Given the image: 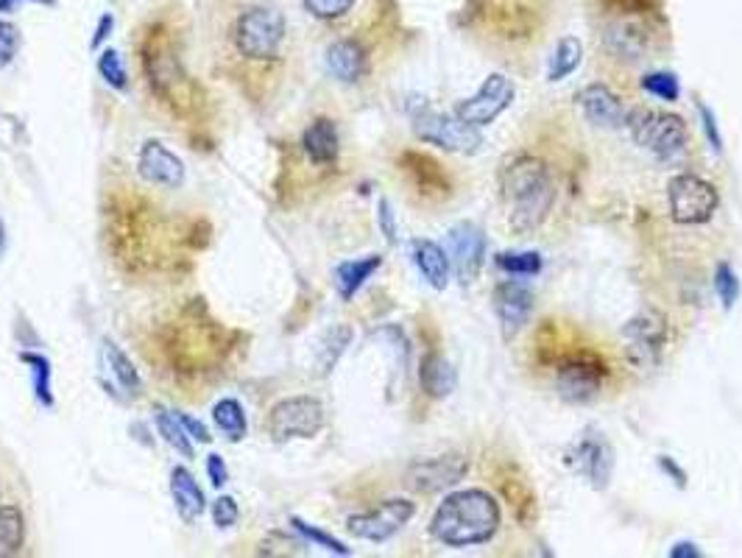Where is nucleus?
Returning a JSON list of instances; mask_svg holds the SVG:
<instances>
[{"label": "nucleus", "mask_w": 742, "mask_h": 558, "mask_svg": "<svg viewBox=\"0 0 742 558\" xmlns=\"http://www.w3.org/2000/svg\"><path fill=\"white\" fill-rule=\"evenodd\" d=\"M565 464L592 489L603 491L614 475V449L598 430H587L567 447Z\"/></svg>", "instance_id": "nucleus-11"}, {"label": "nucleus", "mask_w": 742, "mask_h": 558, "mask_svg": "<svg viewBox=\"0 0 742 558\" xmlns=\"http://www.w3.org/2000/svg\"><path fill=\"white\" fill-rule=\"evenodd\" d=\"M495 265L511 276H539L545 263H541L539 252H500L495 257Z\"/></svg>", "instance_id": "nucleus-34"}, {"label": "nucleus", "mask_w": 742, "mask_h": 558, "mask_svg": "<svg viewBox=\"0 0 742 558\" xmlns=\"http://www.w3.org/2000/svg\"><path fill=\"white\" fill-rule=\"evenodd\" d=\"M18 3H23V0H0V12H14Z\"/></svg>", "instance_id": "nucleus-49"}, {"label": "nucleus", "mask_w": 742, "mask_h": 558, "mask_svg": "<svg viewBox=\"0 0 742 558\" xmlns=\"http://www.w3.org/2000/svg\"><path fill=\"white\" fill-rule=\"evenodd\" d=\"M99 73L101 79L106 81V84L112 87V90H126L129 87V73H126V64H123V57L115 51V48H106V51H101L99 57Z\"/></svg>", "instance_id": "nucleus-38"}, {"label": "nucleus", "mask_w": 742, "mask_h": 558, "mask_svg": "<svg viewBox=\"0 0 742 558\" xmlns=\"http://www.w3.org/2000/svg\"><path fill=\"white\" fill-rule=\"evenodd\" d=\"M112 26H115V18H112V14H104V18L99 20V29H95V37H92L90 45H92V48H99L101 42H104L106 37H110Z\"/></svg>", "instance_id": "nucleus-48"}, {"label": "nucleus", "mask_w": 742, "mask_h": 558, "mask_svg": "<svg viewBox=\"0 0 742 558\" xmlns=\"http://www.w3.org/2000/svg\"><path fill=\"white\" fill-rule=\"evenodd\" d=\"M583 62V42L578 37H565L559 40L556 51L550 57V68H547V79L556 84V81H565L567 75L576 73Z\"/></svg>", "instance_id": "nucleus-29"}, {"label": "nucleus", "mask_w": 742, "mask_h": 558, "mask_svg": "<svg viewBox=\"0 0 742 558\" xmlns=\"http://www.w3.org/2000/svg\"><path fill=\"white\" fill-rule=\"evenodd\" d=\"M606 18L611 20H637V23H653L662 14L659 0H600Z\"/></svg>", "instance_id": "nucleus-28"}, {"label": "nucleus", "mask_w": 742, "mask_h": 558, "mask_svg": "<svg viewBox=\"0 0 742 558\" xmlns=\"http://www.w3.org/2000/svg\"><path fill=\"white\" fill-rule=\"evenodd\" d=\"M352 344V327H346V324H338V327L327 329L322 338V344H318V355H316V368L318 375H329L335 368V363H338V357L344 355L346 346Z\"/></svg>", "instance_id": "nucleus-30"}, {"label": "nucleus", "mask_w": 742, "mask_h": 558, "mask_svg": "<svg viewBox=\"0 0 742 558\" xmlns=\"http://www.w3.org/2000/svg\"><path fill=\"white\" fill-rule=\"evenodd\" d=\"M659 467H662V473L668 475L673 484H679V489H687V473L679 467V464H675L673 458H670V455H659Z\"/></svg>", "instance_id": "nucleus-46"}, {"label": "nucleus", "mask_w": 742, "mask_h": 558, "mask_svg": "<svg viewBox=\"0 0 742 558\" xmlns=\"http://www.w3.org/2000/svg\"><path fill=\"white\" fill-rule=\"evenodd\" d=\"M20 48V31L18 26H12L9 20H0V70L9 68L18 57Z\"/></svg>", "instance_id": "nucleus-40"}, {"label": "nucleus", "mask_w": 742, "mask_h": 558, "mask_svg": "<svg viewBox=\"0 0 742 558\" xmlns=\"http://www.w3.org/2000/svg\"><path fill=\"white\" fill-rule=\"evenodd\" d=\"M235 48L241 57L252 62H271L276 59L285 40V18L274 7H252L237 18Z\"/></svg>", "instance_id": "nucleus-5"}, {"label": "nucleus", "mask_w": 742, "mask_h": 558, "mask_svg": "<svg viewBox=\"0 0 742 558\" xmlns=\"http://www.w3.org/2000/svg\"><path fill=\"white\" fill-rule=\"evenodd\" d=\"M578 106L583 118L598 129H622L628 121V106L609 84H600V81L578 92Z\"/></svg>", "instance_id": "nucleus-18"}, {"label": "nucleus", "mask_w": 742, "mask_h": 558, "mask_svg": "<svg viewBox=\"0 0 742 558\" xmlns=\"http://www.w3.org/2000/svg\"><path fill=\"white\" fill-rule=\"evenodd\" d=\"M171 497H173V508H176L179 519L184 525H193L207 508V500H204V491L199 486V480L193 478L191 469L184 467H173L171 473Z\"/></svg>", "instance_id": "nucleus-22"}, {"label": "nucleus", "mask_w": 742, "mask_h": 558, "mask_svg": "<svg viewBox=\"0 0 742 558\" xmlns=\"http://www.w3.org/2000/svg\"><path fill=\"white\" fill-rule=\"evenodd\" d=\"M714 291H718V300H720V305H723V311H731V307L740 302L742 285H740V276H736L734 265L720 263L718 268H714Z\"/></svg>", "instance_id": "nucleus-37"}, {"label": "nucleus", "mask_w": 742, "mask_h": 558, "mask_svg": "<svg viewBox=\"0 0 742 558\" xmlns=\"http://www.w3.org/2000/svg\"><path fill=\"white\" fill-rule=\"evenodd\" d=\"M138 173L154 187H167V191H176L182 187L184 176V162L173 154L171 149L160 143V140H149V143L140 149L138 156Z\"/></svg>", "instance_id": "nucleus-17"}, {"label": "nucleus", "mask_w": 742, "mask_h": 558, "mask_svg": "<svg viewBox=\"0 0 742 558\" xmlns=\"http://www.w3.org/2000/svg\"><path fill=\"white\" fill-rule=\"evenodd\" d=\"M207 475H210V484L218 486V489L226 484V480H230V469H226L224 458H221L218 453L207 455Z\"/></svg>", "instance_id": "nucleus-44"}, {"label": "nucleus", "mask_w": 742, "mask_h": 558, "mask_svg": "<svg viewBox=\"0 0 742 558\" xmlns=\"http://www.w3.org/2000/svg\"><path fill=\"white\" fill-rule=\"evenodd\" d=\"M670 558H701L703 550L695 545V541H675L673 547L668 550Z\"/></svg>", "instance_id": "nucleus-47"}, {"label": "nucleus", "mask_w": 742, "mask_h": 558, "mask_svg": "<svg viewBox=\"0 0 742 558\" xmlns=\"http://www.w3.org/2000/svg\"><path fill=\"white\" fill-rule=\"evenodd\" d=\"M383 257L380 254H368V257L360 260H344V263L335 268V288H338V296L344 302L355 300L357 291L375 276V271H380Z\"/></svg>", "instance_id": "nucleus-25"}, {"label": "nucleus", "mask_w": 742, "mask_h": 558, "mask_svg": "<svg viewBox=\"0 0 742 558\" xmlns=\"http://www.w3.org/2000/svg\"><path fill=\"white\" fill-rule=\"evenodd\" d=\"M606 381H609V366L589 352L565 357L556 368V392L570 405H587L598 399Z\"/></svg>", "instance_id": "nucleus-9"}, {"label": "nucleus", "mask_w": 742, "mask_h": 558, "mask_svg": "<svg viewBox=\"0 0 742 558\" xmlns=\"http://www.w3.org/2000/svg\"><path fill=\"white\" fill-rule=\"evenodd\" d=\"M302 3H305V12L316 20H338L352 12L357 0H302Z\"/></svg>", "instance_id": "nucleus-39"}, {"label": "nucleus", "mask_w": 742, "mask_h": 558, "mask_svg": "<svg viewBox=\"0 0 742 558\" xmlns=\"http://www.w3.org/2000/svg\"><path fill=\"white\" fill-rule=\"evenodd\" d=\"M670 219L681 226L709 224L720 207V193L712 182L695 173H679L668 184Z\"/></svg>", "instance_id": "nucleus-7"}, {"label": "nucleus", "mask_w": 742, "mask_h": 558, "mask_svg": "<svg viewBox=\"0 0 742 558\" xmlns=\"http://www.w3.org/2000/svg\"><path fill=\"white\" fill-rule=\"evenodd\" d=\"M154 425H156V433L165 438V444H171V447L176 449L179 455H184V458H193L191 436H187V430L182 427V422L176 419V414H167L165 408H156Z\"/></svg>", "instance_id": "nucleus-33"}, {"label": "nucleus", "mask_w": 742, "mask_h": 558, "mask_svg": "<svg viewBox=\"0 0 742 558\" xmlns=\"http://www.w3.org/2000/svg\"><path fill=\"white\" fill-rule=\"evenodd\" d=\"M20 361L31 368V381H34V397L45 408H53V372L51 361L37 352H20Z\"/></svg>", "instance_id": "nucleus-32"}, {"label": "nucleus", "mask_w": 742, "mask_h": 558, "mask_svg": "<svg viewBox=\"0 0 742 558\" xmlns=\"http://www.w3.org/2000/svg\"><path fill=\"white\" fill-rule=\"evenodd\" d=\"M495 313L500 322L502 338H517L525 329V324L533 316V291L522 285L519 280H508L495 288Z\"/></svg>", "instance_id": "nucleus-16"}, {"label": "nucleus", "mask_w": 742, "mask_h": 558, "mask_svg": "<svg viewBox=\"0 0 742 558\" xmlns=\"http://www.w3.org/2000/svg\"><path fill=\"white\" fill-rule=\"evenodd\" d=\"M414 132L421 143L438 145V149L449 151V154H478L480 145H484L478 129L464 123L460 118L427 110V106L414 112Z\"/></svg>", "instance_id": "nucleus-8"}, {"label": "nucleus", "mask_w": 742, "mask_h": 558, "mask_svg": "<svg viewBox=\"0 0 742 558\" xmlns=\"http://www.w3.org/2000/svg\"><path fill=\"white\" fill-rule=\"evenodd\" d=\"M101 355H104V366L106 372H110L112 381H115V386L121 388L126 397H140V394H143V381H140V372L134 368L132 357H129L121 346L112 344V341H104Z\"/></svg>", "instance_id": "nucleus-26"}, {"label": "nucleus", "mask_w": 742, "mask_h": 558, "mask_svg": "<svg viewBox=\"0 0 742 558\" xmlns=\"http://www.w3.org/2000/svg\"><path fill=\"white\" fill-rule=\"evenodd\" d=\"M3 248H7V226L0 221V254H3Z\"/></svg>", "instance_id": "nucleus-50"}, {"label": "nucleus", "mask_w": 742, "mask_h": 558, "mask_svg": "<svg viewBox=\"0 0 742 558\" xmlns=\"http://www.w3.org/2000/svg\"><path fill=\"white\" fill-rule=\"evenodd\" d=\"M469 475V458L464 453H444L436 458L414 460L405 473V480L414 491L421 495H436V491H449Z\"/></svg>", "instance_id": "nucleus-14"}, {"label": "nucleus", "mask_w": 742, "mask_h": 558, "mask_svg": "<svg viewBox=\"0 0 742 558\" xmlns=\"http://www.w3.org/2000/svg\"><path fill=\"white\" fill-rule=\"evenodd\" d=\"M26 545V517L18 506H0V558H12Z\"/></svg>", "instance_id": "nucleus-27"}, {"label": "nucleus", "mask_w": 742, "mask_h": 558, "mask_svg": "<svg viewBox=\"0 0 742 558\" xmlns=\"http://www.w3.org/2000/svg\"><path fill=\"white\" fill-rule=\"evenodd\" d=\"M514 99H517V87H514V81L502 73H491L489 79L480 84V90L475 92V95H469V99L455 104L453 115L460 118L464 123H469V126L486 129L514 104Z\"/></svg>", "instance_id": "nucleus-12"}, {"label": "nucleus", "mask_w": 742, "mask_h": 558, "mask_svg": "<svg viewBox=\"0 0 742 558\" xmlns=\"http://www.w3.org/2000/svg\"><path fill=\"white\" fill-rule=\"evenodd\" d=\"M410 257H414V265L430 288H447L449 280H453V263H449L447 248L438 246L436 241H427V237H416L410 243Z\"/></svg>", "instance_id": "nucleus-21"}, {"label": "nucleus", "mask_w": 742, "mask_h": 558, "mask_svg": "<svg viewBox=\"0 0 742 558\" xmlns=\"http://www.w3.org/2000/svg\"><path fill=\"white\" fill-rule=\"evenodd\" d=\"M698 115H701V126H703V134H707L709 145H712L714 154H720V151H723V134H720V123H718V118H714L712 106L698 104Z\"/></svg>", "instance_id": "nucleus-41"}, {"label": "nucleus", "mask_w": 742, "mask_h": 558, "mask_svg": "<svg viewBox=\"0 0 742 558\" xmlns=\"http://www.w3.org/2000/svg\"><path fill=\"white\" fill-rule=\"evenodd\" d=\"M500 199L508 226L519 235L539 230L556 204L550 168L533 154H517L500 171Z\"/></svg>", "instance_id": "nucleus-2"}, {"label": "nucleus", "mask_w": 742, "mask_h": 558, "mask_svg": "<svg viewBox=\"0 0 742 558\" xmlns=\"http://www.w3.org/2000/svg\"><path fill=\"white\" fill-rule=\"evenodd\" d=\"M291 525H294V530L302 536V539L311 541V547H322V550L333 552V556H352V550L344 545V541L335 539V536H329V534H324V530L316 528V525L305 523V519H299V517H291Z\"/></svg>", "instance_id": "nucleus-35"}, {"label": "nucleus", "mask_w": 742, "mask_h": 558, "mask_svg": "<svg viewBox=\"0 0 742 558\" xmlns=\"http://www.w3.org/2000/svg\"><path fill=\"white\" fill-rule=\"evenodd\" d=\"M324 64H327V73L338 79L340 84H357L368 70V53L360 42L344 37V40H335L327 48Z\"/></svg>", "instance_id": "nucleus-20"}, {"label": "nucleus", "mask_w": 742, "mask_h": 558, "mask_svg": "<svg viewBox=\"0 0 742 558\" xmlns=\"http://www.w3.org/2000/svg\"><path fill=\"white\" fill-rule=\"evenodd\" d=\"M626 126L631 129V138L637 145H642L648 154L659 156V160H673L690 143V129H687L684 118L673 115V112L659 110H631L628 112Z\"/></svg>", "instance_id": "nucleus-4"}, {"label": "nucleus", "mask_w": 742, "mask_h": 558, "mask_svg": "<svg viewBox=\"0 0 742 558\" xmlns=\"http://www.w3.org/2000/svg\"><path fill=\"white\" fill-rule=\"evenodd\" d=\"M447 254L460 285L475 283L486 260V235L480 226L460 221L447 232Z\"/></svg>", "instance_id": "nucleus-15"}, {"label": "nucleus", "mask_w": 742, "mask_h": 558, "mask_svg": "<svg viewBox=\"0 0 742 558\" xmlns=\"http://www.w3.org/2000/svg\"><path fill=\"white\" fill-rule=\"evenodd\" d=\"M642 90L648 92V95H653V99L668 101V104H673V101L681 99L679 75L668 73V70H653V73L644 75Z\"/></svg>", "instance_id": "nucleus-36"}, {"label": "nucleus", "mask_w": 742, "mask_h": 558, "mask_svg": "<svg viewBox=\"0 0 742 558\" xmlns=\"http://www.w3.org/2000/svg\"><path fill=\"white\" fill-rule=\"evenodd\" d=\"M176 419L182 422V427L187 430V436H191V438H196V442H202V444L213 442L210 430L199 419H193V416H187V414H176Z\"/></svg>", "instance_id": "nucleus-45"}, {"label": "nucleus", "mask_w": 742, "mask_h": 558, "mask_svg": "<svg viewBox=\"0 0 742 558\" xmlns=\"http://www.w3.org/2000/svg\"><path fill=\"white\" fill-rule=\"evenodd\" d=\"M302 149L311 156L313 165H335L340 154L338 126L329 118H316L302 134Z\"/></svg>", "instance_id": "nucleus-23"}, {"label": "nucleus", "mask_w": 742, "mask_h": 558, "mask_svg": "<svg viewBox=\"0 0 742 558\" xmlns=\"http://www.w3.org/2000/svg\"><path fill=\"white\" fill-rule=\"evenodd\" d=\"M213 422H215V427H218V430L230 438V442H241V438H246V430H248L246 414H243V405L237 403V399L226 397V399H221V403H215Z\"/></svg>", "instance_id": "nucleus-31"}, {"label": "nucleus", "mask_w": 742, "mask_h": 558, "mask_svg": "<svg viewBox=\"0 0 742 558\" xmlns=\"http://www.w3.org/2000/svg\"><path fill=\"white\" fill-rule=\"evenodd\" d=\"M324 427V405L316 397H288L271 408L268 436L276 444L316 438Z\"/></svg>", "instance_id": "nucleus-10"}, {"label": "nucleus", "mask_w": 742, "mask_h": 558, "mask_svg": "<svg viewBox=\"0 0 742 558\" xmlns=\"http://www.w3.org/2000/svg\"><path fill=\"white\" fill-rule=\"evenodd\" d=\"M419 386L430 399H447L458 388V372L441 352H427L419 366Z\"/></svg>", "instance_id": "nucleus-24"}, {"label": "nucleus", "mask_w": 742, "mask_h": 558, "mask_svg": "<svg viewBox=\"0 0 742 558\" xmlns=\"http://www.w3.org/2000/svg\"><path fill=\"white\" fill-rule=\"evenodd\" d=\"M377 221H380V230L386 235V241L397 243V219H394V210L388 199H380V204H377Z\"/></svg>", "instance_id": "nucleus-43"}, {"label": "nucleus", "mask_w": 742, "mask_h": 558, "mask_svg": "<svg viewBox=\"0 0 742 558\" xmlns=\"http://www.w3.org/2000/svg\"><path fill=\"white\" fill-rule=\"evenodd\" d=\"M399 168L405 171V176L414 182L416 191L427 199H447L453 196V179L444 171V165L433 156L421 154V151H405L399 156Z\"/></svg>", "instance_id": "nucleus-19"}, {"label": "nucleus", "mask_w": 742, "mask_h": 558, "mask_svg": "<svg viewBox=\"0 0 742 558\" xmlns=\"http://www.w3.org/2000/svg\"><path fill=\"white\" fill-rule=\"evenodd\" d=\"M414 517H416V503L405 500V497H392V500H383L380 506L372 508V511L352 514V517L346 519V530H349L355 539L383 545V541L394 539V536H397Z\"/></svg>", "instance_id": "nucleus-13"}, {"label": "nucleus", "mask_w": 742, "mask_h": 558, "mask_svg": "<svg viewBox=\"0 0 742 558\" xmlns=\"http://www.w3.org/2000/svg\"><path fill=\"white\" fill-rule=\"evenodd\" d=\"M622 352L639 368H657L670 341V322L657 307H644L622 327Z\"/></svg>", "instance_id": "nucleus-6"}, {"label": "nucleus", "mask_w": 742, "mask_h": 558, "mask_svg": "<svg viewBox=\"0 0 742 558\" xmlns=\"http://www.w3.org/2000/svg\"><path fill=\"white\" fill-rule=\"evenodd\" d=\"M143 70L151 90H154V95L162 104H167L179 115L196 110L199 87L191 75L184 73L182 62L173 53V45L167 37L151 31L149 42L143 48Z\"/></svg>", "instance_id": "nucleus-3"}, {"label": "nucleus", "mask_w": 742, "mask_h": 558, "mask_svg": "<svg viewBox=\"0 0 742 558\" xmlns=\"http://www.w3.org/2000/svg\"><path fill=\"white\" fill-rule=\"evenodd\" d=\"M237 517H241V508H237V503L232 500V497H218V500L213 503V523L218 525V528H232V525L237 523Z\"/></svg>", "instance_id": "nucleus-42"}, {"label": "nucleus", "mask_w": 742, "mask_h": 558, "mask_svg": "<svg viewBox=\"0 0 742 558\" xmlns=\"http://www.w3.org/2000/svg\"><path fill=\"white\" fill-rule=\"evenodd\" d=\"M500 503H497V497L491 491L460 489L449 491L438 503L427 530H430V536L438 545L464 550V547L489 545L497 536V530H500Z\"/></svg>", "instance_id": "nucleus-1"}]
</instances>
